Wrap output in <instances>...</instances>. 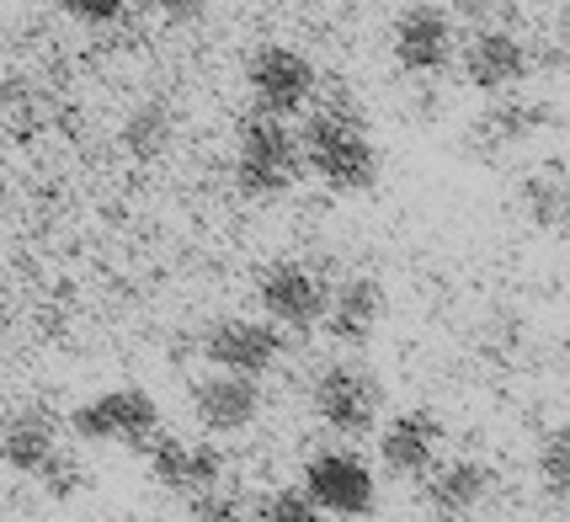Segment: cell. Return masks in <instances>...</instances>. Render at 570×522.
Returning a JSON list of instances; mask_svg holds the SVG:
<instances>
[{
    "label": "cell",
    "instance_id": "6da1fadb",
    "mask_svg": "<svg viewBox=\"0 0 570 522\" xmlns=\"http://www.w3.org/2000/svg\"><path fill=\"white\" fill-rule=\"evenodd\" d=\"M298 155L342 198H357V193L379 187V145H373V134L352 118L347 107L309 112V124L298 134Z\"/></svg>",
    "mask_w": 570,
    "mask_h": 522
},
{
    "label": "cell",
    "instance_id": "7a4b0ae2",
    "mask_svg": "<svg viewBox=\"0 0 570 522\" xmlns=\"http://www.w3.org/2000/svg\"><path fill=\"white\" fill-rule=\"evenodd\" d=\"M304 155H298V134L277 118H246L235 134V187L250 203H273L294 193Z\"/></svg>",
    "mask_w": 570,
    "mask_h": 522
},
{
    "label": "cell",
    "instance_id": "3957f363",
    "mask_svg": "<svg viewBox=\"0 0 570 522\" xmlns=\"http://www.w3.org/2000/svg\"><path fill=\"white\" fill-rule=\"evenodd\" d=\"M246 91H250L256 118L288 124V118H298V112L315 101L321 75L309 65V53L288 49V43H262V49H250V59H246Z\"/></svg>",
    "mask_w": 570,
    "mask_h": 522
},
{
    "label": "cell",
    "instance_id": "277c9868",
    "mask_svg": "<svg viewBox=\"0 0 570 522\" xmlns=\"http://www.w3.org/2000/svg\"><path fill=\"white\" fill-rule=\"evenodd\" d=\"M70 432L80 443H118V447H145L160 432V405L149 400V390H101L86 405L70 411Z\"/></svg>",
    "mask_w": 570,
    "mask_h": 522
},
{
    "label": "cell",
    "instance_id": "5b68a950",
    "mask_svg": "<svg viewBox=\"0 0 570 522\" xmlns=\"http://www.w3.org/2000/svg\"><path fill=\"white\" fill-rule=\"evenodd\" d=\"M309 405L336 437H363V432H373L379 411H384V384L363 363H331L309 384Z\"/></svg>",
    "mask_w": 570,
    "mask_h": 522
},
{
    "label": "cell",
    "instance_id": "8992f818",
    "mask_svg": "<svg viewBox=\"0 0 570 522\" xmlns=\"http://www.w3.org/2000/svg\"><path fill=\"white\" fill-rule=\"evenodd\" d=\"M256 298H262L267 325H277V331H315L325 321L331 277L309 262H273L256 283Z\"/></svg>",
    "mask_w": 570,
    "mask_h": 522
},
{
    "label": "cell",
    "instance_id": "52a82bcc",
    "mask_svg": "<svg viewBox=\"0 0 570 522\" xmlns=\"http://www.w3.org/2000/svg\"><path fill=\"white\" fill-rule=\"evenodd\" d=\"M298 496L309 506H321L325 518H368L373 501H379V485H373V470L357 453L331 447V453H315L304 464V491Z\"/></svg>",
    "mask_w": 570,
    "mask_h": 522
},
{
    "label": "cell",
    "instance_id": "ba28073f",
    "mask_svg": "<svg viewBox=\"0 0 570 522\" xmlns=\"http://www.w3.org/2000/svg\"><path fill=\"white\" fill-rule=\"evenodd\" d=\"M459 53V27L443 6H405L390 27V59L405 75H443Z\"/></svg>",
    "mask_w": 570,
    "mask_h": 522
},
{
    "label": "cell",
    "instance_id": "9c48e42d",
    "mask_svg": "<svg viewBox=\"0 0 570 522\" xmlns=\"http://www.w3.org/2000/svg\"><path fill=\"white\" fill-rule=\"evenodd\" d=\"M453 59L464 65V80L480 97H507L533 75V49L507 27H480Z\"/></svg>",
    "mask_w": 570,
    "mask_h": 522
},
{
    "label": "cell",
    "instance_id": "30bf717a",
    "mask_svg": "<svg viewBox=\"0 0 570 522\" xmlns=\"http://www.w3.org/2000/svg\"><path fill=\"white\" fill-rule=\"evenodd\" d=\"M145 459H149V474H155V485L160 491H171V496H208V491H219L224 480V453L214 443H187V437H176V432H155L145 443Z\"/></svg>",
    "mask_w": 570,
    "mask_h": 522
},
{
    "label": "cell",
    "instance_id": "8fae6325",
    "mask_svg": "<svg viewBox=\"0 0 570 522\" xmlns=\"http://www.w3.org/2000/svg\"><path fill=\"white\" fill-rule=\"evenodd\" d=\"M203 357L219 373H240V378H262L283 357V331L267 321H240V315H224L208 325L203 336Z\"/></svg>",
    "mask_w": 570,
    "mask_h": 522
},
{
    "label": "cell",
    "instance_id": "7c38bea8",
    "mask_svg": "<svg viewBox=\"0 0 570 522\" xmlns=\"http://www.w3.org/2000/svg\"><path fill=\"white\" fill-rule=\"evenodd\" d=\"M443 443L448 432L432 411H400L395 422L379 432V459L400 480H422L432 464H443Z\"/></svg>",
    "mask_w": 570,
    "mask_h": 522
},
{
    "label": "cell",
    "instance_id": "4fadbf2b",
    "mask_svg": "<svg viewBox=\"0 0 570 522\" xmlns=\"http://www.w3.org/2000/svg\"><path fill=\"white\" fill-rule=\"evenodd\" d=\"M65 447V432H59V416L43 411V405H22V411H11L6 426H0V464L11 474H27V480H38V474L53 464V453Z\"/></svg>",
    "mask_w": 570,
    "mask_h": 522
},
{
    "label": "cell",
    "instance_id": "5bb4252c",
    "mask_svg": "<svg viewBox=\"0 0 570 522\" xmlns=\"http://www.w3.org/2000/svg\"><path fill=\"white\" fill-rule=\"evenodd\" d=\"M384 309H390V298H384L379 277L368 273L347 277L342 288H331V298H325V331L342 347H368L379 336V325H384Z\"/></svg>",
    "mask_w": 570,
    "mask_h": 522
},
{
    "label": "cell",
    "instance_id": "9a60e30c",
    "mask_svg": "<svg viewBox=\"0 0 570 522\" xmlns=\"http://www.w3.org/2000/svg\"><path fill=\"white\" fill-rule=\"evenodd\" d=\"M193 416L214 437H235L262 416V390L256 378H240V373H208L203 384H193Z\"/></svg>",
    "mask_w": 570,
    "mask_h": 522
},
{
    "label": "cell",
    "instance_id": "2e32d148",
    "mask_svg": "<svg viewBox=\"0 0 570 522\" xmlns=\"http://www.w3.org/2000/svg\"><path fill=\"white\" fill-rule=\"evenodd\" d=\"M497 474L485 470L480 459H448V464H432L422 474V501L438 512V518H470L480 501L491 496Z\"/></svg>",
    "mask_w": 570,
    "mask_h": 522
},
{
    "label": "cell",
    "instance_id": "e0dca14e",
    "mask_svg": "<svg viewBox=\"0 0 570 522\" xmlns=\"http://www.w3.org/2000/svg\"><path fill=\"white\" fill-rule=\"evenodd\" d=\"M539 124H544V112H539L533 101L501 97V101H491V107L474 118L470 145H474V155H501V149L528 145V139L539 134Z\"/></svg>",
    "mask_w": 570,
    "mask_h": 522
},
{
    "label": "cell",
    "instance_id": "ac0fdd59",
    "mask_svg": "<svg viewBox=\"0 0 570 522\" xmlns=\"http://www.w3.org/2000/svg\"><path fill=\"white\" fill-rule=\"evenodd\" d=\"M171 145H176V112L160 97L139 101L124 118V149L134 160H160Z\"/></svg>",
    "mask_w": 570,
    "mask_h": 522
},
{
    "label": "cell",
    "instance_id": "d6986e66",
    "mask_svg": "<svg viewBox=\"0 0 570 522\" xmlns=\"http://www.w3.org/2000/svg\"><path fill=\"white\" fill-rule=\"evenodd\" d=\"M522 214L533 219V229H554L566 214V193H560V176H528L522 181Z\"/></svg>",
    "mask_w": 570,
    "mask_h": 522
},
{
    "label": "cell",
    "instance_id": "ffe728a7",
    "mask_svg": "<svg viewBox=\"0 0 570 522\" xmlns=\"http://www.w3.org/2000/svg\"><path fill=\"white\" fill-rule=\"evenodd\" d=\"M38 485H43L53 501H70V496H80V485H86V464L75 459L70 447H59V453H53V464L38 474Z\"/></svg>",
    "mask_w": 570,
    "mask_h": 522
},
{
    "label": "cell",
    "instance_id": "44dd1931",
    "mask_svg": "<svg viewBox=\"0 0 570 522\" xmlns=\"http://www.w3.org/2000/svg\"><path fill=\"white\" fill-rule=\"evenodd\" d=\"M256 522H336V518H325L321 506H309L298 491H277V496L256 506Z\"/></svg>",
    "mask_w": 570,
    "mask_h": 522
},
{
    "label": "cell",
    "instance_id": "7402d4cb",
    "mask_svg": "<svg viewBox=\"0 0 570 522\" xmlns=\"http://www.w3.org/2000/svg\"><path fill=\"white\" fill-rule=\"evenodd\" d=\"M566 453H570V443H566V432L554 426L544 437V447H539V474H544V491L554 501L566 496V485H570V470H566Z\"/></svg>",
    "mask_w": 570,
    "mask_h": 522
},
{
    "label": "cell",
    "instance_id": "603a6c76",
    "mask_svg": "<svg viewBox=\"0 0 570 522\" xmlns=\"http://www.w3.org/2000/svg\"><path fill=\"white\" fill-rule=\"evenodd\" d=\"M187 522H250V512H246V501L240 496H229V491H208V496H193Z\"/></svg>",
    "mask_w": 570,
    "mask_h": 522
},
{
    "label": "cell",
    "instance_id": "cb8c5ba5",
    "mask_svg": "<svg viewBox=\"0 0 570 522\" xmlns=\"http://www.w3.org/2000/svg\"><path fill=\"white\" fill-rule=\"evenodd\" d=\"M128 6H134V0H70V11H75V17H80L86 27H112V22H124Z\"/></svg>",
    "mask_w": 570,
    "mask_h": 522
},
{
    "label": "cell",
    "instance_id": "d4e9b609",
    "mask_svg": "<svg viewBox=\"0 0 570 522\" xmlns=\"http://www.w3.org/2000/svg\"><path fill=\"white\" fill-rule=\"evenodd\" d=\"M149 6H155V11L166 17V22H198L208 0H149Z\"/></svg>",
    "mask_w": 570,
    "mask_h": 522
}]
</instances>
